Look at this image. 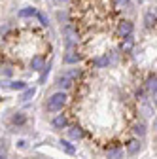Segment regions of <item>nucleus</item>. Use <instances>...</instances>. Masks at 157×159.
Masks as SVG:
<instances>
[{
    "label": "nucleus",
    "instance_id": "f257e3e1",
    "mask_svg": "<svg viewBox=\"0 0 157 159\" xmlns=\"http://www.w3.org/2000/svg\"><path fill=\"white\" fill-rule=\"evenodd\" d=\"M65 104H66V95L63 91H59V93H55V95L49 97L46 108H47V112H59V110H63Z\"/></svg>",
    "mask_w": 157,
    "mask_h": 159
},
{
    "label": "nucleus",
    "instance_id": "f03ea898",
    "mask_svg": "<svg viewBox=\"0 0 157 159\" xmlns=\"http://www.w3.org/2000/svg\"><path fill=\"white\" fill-rule=\"evenodd\" d=\"M65 38H66L68 46H74V44L80 42V34H78V30H76L72 25H66V27H65Z\"/></svg>",
    "mask_w": 157,
    "mask_h": 159
},
{
    "label": "nucleus",
    "instance_id": "7ed1b4c3",
    "mask_svg": "<svg viewBox=\"0 0 157 159\" xmlns=\"http://www.w3.org/2000/svg\"><path fill=\"white\" fill-rule=\"evenodd\" d=\"M106 155H108V159H121L123 157V150L119 146H112Z\"/></svg>",
    "mask_w": 157,
    "mask_h": 159
},
{
    "label": "nucleus",
    "instance_id": "20e7f679",
    "mask_svg": "<svg viewBox=\"0 0 157 159\" xmlns=\"http://www.w3.org/2000/svg\"><path fill=\"white\" fill-rule=\"evenodd\" d=\"M119 34L125 38V36H129V34H132V23L131 21H123V23H119Z\"/></svg>",
    "mask_w": 157,
    "mask_h": 159
},
{
    "label": "nucleus",
    "instance_id": "39448f33",
    "mask_svg": "<svg viewBox=\"0 0 157 159\" xmlns=\"http://www.w3.org/2000/svg\"><path fill=\"white\" fill-rule=\"evenodd\" d=\"M132 46H134V38L129 34V36H125V40H123V42H121V51H131L132 49Z\"/></svg>",
    "mask_w": 157,
    "mask_h": 159
},
{
    "label": "nucleus",
    "instance_id": "423d86ee",
    "mask_svg": "<svg viewBox=\"0 0 157 159\" xmlns=\"http://www.w3.org/2000/svg\"><path fill=\"white\" fill-rule=\"evenodd\" d=\"M30 66H32V70H42V68H44V57H42V55H36V57H32V63H30Z\"/></svg>",
    "mask_w": 157,
    "mask_h": 159
},
{
    "label": "nucleus",
    "instance_id": "0eeeda50",
    "mask_svg": "<svg viewBox=\"0 0 157 159\" xmlns=\"http://www.w3.org/2000/svg\"><path fill=\"white\" fill-rule=\"evenodd\" d=\"M74 85V80H70L68 76H61L59 78V87L61 89H70Z\"/></svg>",
    "mask_w": 157,
    "mask_h": 159
},
{
    "label": "nucleus",
    "instance_id": "6e6552de",
    "mask_svg": "<svg viewBox=\"0 0 157 159\" xmlns=\"http://www.w3.org/2000/svg\"><path fill=\"white\" fill-rule=\"evenodd\" d=\"M138 150H140V142H138V140H131V142H129V146H127V153H129V155H134Z\"/></svg>",
    "mask_w": 157,
    "mask_h": 159
},
{
    "label": "nucleus",
    "instance_id": "1a4fd4ad",
    "mask_svg": "<svg viewBox=\"0 0 157 159\" xmlns=\"http://www.w3.org/2000/svg\"><path fill=\"white\" fill-rule=\"evenodd\" d=\"M53 127H57V129L66 127V117H65V116H57V117L53 119Z\"/></svg>",
    "mask_w": 157,
    "mask_h": 159
},
{
    "label": "nucleus",
    "instance_id": "9d476101",
    "mask_svg": "<svg viewBox=\"0 0 157 159\" xmlns=\"http://www.w3.org/2000/svg\"><path fill=\"white\" fill-rule=\"evenodd\" d=\"M82 129L80 127H70V131H68V136L70 138H74V140H76V138H82Z\"/></svg>",
    "mask_w": 157,
    "mask_h": 159
},
{
    "label": "nucleus",
    "instance_id": "9b49d317",
    "mask_svg": "<svg viewBox=\"0 0 157 159\" xmlns=\"http://www.w3.org/2000/svg\"><path fill=\"white\" fill-rule=\"evenodd\" d=\"M153 25H155V11H148L146 13V27L151 29Z\"/></svg>",
    "mask_w": 157,
    "mask_h": 159
},
{
    "label": "nucleus",
    "instance_id": "f8f14e48",
    "mask_svg": "<svg viewBox=\"0 0 157 159\" xmlns=\"http://www.w3.org/2000/svg\"><path fill=\"white\" fill-rule=\"evenodd\" d=\"M78 61H80V55H78V53H68V55L65 57V63H68V65L78 63Z\"/></svg>",
    "mask_w": 157,
    "mask_h": 159
},
{
    "label": "nucleus",
    "instance_id": "ddd939ff",
    "mask_svg": "<svg viewBox=\"0 0 157 159\" xmlns=\"http://www.w3.org/2000/svg\"><path fill=\"white\" fill-rule=\"evenodd\" d=\"M61 148H63L66 153H70V155H74V152H76V150L70 146V142H66V140H61Z\"/></svg>",
    "mask_w": 157,
    "mask_h": 159
},
{
    "label": "nucleus",
    "instance_id": "4468645a",
    "mask_svg": "<svg viewBox=\"0 0 157 159\" xmlns=\"http://www.w3.org/2000/svg\"><path fill=\"white\" fill-rule=\"evenodd\" d=\"M10 87H11V89H15V91H21V89H25V87H27V84H25V82H11V84H10Z\"/></svg>",
    "mask_w": 157,
    "mask_h": 159
},
{
    "label": "nucleus",
    "instance_id": "2eb2a0df",
    "mask_svg": "<svg viewBox=\"0 0 157 159\" xmlns=\"http://www.w3.org/2000/svg\"><path fill=\"white\" fill-rule=\"evenodd\" d=\"M34 93H36V89H34V87L27 89V91H25V95H23V98H21V101H23V102H27L29 98H32V97H34Z\"/></svg>",
    "mask_w": 157,
    "mask_h": 159
},
{
    "label": "nucleus",
    "instance_id": "dca6fc26",
    "mask_svg": "<svg viewBox=\"0 0 157 159\" xmlns=\"http://www.w3.org/2000/svg\"><path fill=\"white\" fill-rule=\"evenodd\" d=\"M146 85H148V89H150V91H153V93H155V74H151V76L148 78V84H146Z\"/></svg>",
    "mask_w": 157,
    "mask_h": 159
},
{
    "label": "nucleus",
    "instance_id": "f3484780",
    "mask_svg": "<svg viewBox=\"0 0 157 159\" xmlns=\"http://www.w3.org/2000/svg\"><path fill=\"white\" fill-rule=\"evenodd\" d=\"M21 17H29V15H36V8H25L21 13H19Z\"/></svg>",
    "mask_w": 157,
    "mask_h": 159
},
{
    "label": "nucleus",
    "instance_id": "a211bd4d",
    "mask_svg": "<svg viewBox=\"0 0 157 159\" xmlns=\"http://www.w3.org/2000/svg\"><path fill=\"white\" fill-rule=\"evenodd\" d=\"M13 123H17V125L25 123V116H23V114H15V116H13Z\"/></svg>",
    "mask_w": 157,
    "mask_h": 159
},
{
    "label": "nucleus",
    "instance_id": "6ab92c4d",
    "mask_svg": "<svg viewBox=\"0 0 157 159\" xmlns=\"http://www.w3.org/2000/svg\"><path fill=\"white\" fill-rule=\"evenodd\" d=\"M104 65H108V57H101L95 61V66H104Z\"/></svg>",
    "mask_w": 157,
    "mask_h": 159
},
{
    "label": "nucleus",
    "instance_id": "aec40b11",
    "mask_svg": "<svg viewBox=\"0 0 157 159\" xmlns=\"http://www.w3.org/2000/svg\"><path fill=\"white\" fill-rule=\"evenodd\" d=\"M65 76H68V78H70V80H76V78H78V76H80V70H70V72H66V74H65Z\"/></svg>",
    "mask_w": 157,
    "mask_h": 159
},
{
    "label": "nucleus",
    "instance_id": "412c9836",
    "mask_svg": "<svg viewBox=\"0 0 157 159\" xmlns=\"http://www.w3.org/2000/svg\"><path fill=\"white\" fill-rule=\"evenodd\" d=\"M36 15L40 17V21H42V25H47V17H46V15H44L42 11H36Z\"/></svg>",
    "mask_w": 157,
    "mask_h": 159
},
{
    "label": "nucleus",
    "instance_id": "4be33fe9",
    "mask_svg": "<svg viewBox=\"0 0 157 159\" xmlns=\"http://www.w3.org/2000/svg\"><path fill=\"white\" fill-rule=\"evenodd\" d=\"M136 133H138V134H144L146 131H144V125H136Z\"/></svg>",
    "mask_w": 157,
    "mask_h": 159
},
{
    "label": "nucleus",
    "instance_id": "5701e85b",
    "mask_svg": "<svg viewBox=\"0 0 157 159\" xmlns=\"http://www.w3.org/2000/svg\"><path fill=\"white\" fill-rule=\"evenodd\" d=\"M129 0H117V6H121V4H127Z\"/></svg>",
    "mask_w": 157,
    "mask_h": 159
},
{
    "label": "nucleus",
    "instance_id": "b1692460",
    "mask_svg": "<svg viewBox=\"0 0 157 159\" xmlns=\"http://www.w3.org/2000/svg\"><path fill=\"white\" fill-rule=\"evenodd\" d=\"M0 159H4V157H2V155H0Z\"/></svg>",
    "mask_w": 157,
    "mask_h": 159
}]
</instances>
